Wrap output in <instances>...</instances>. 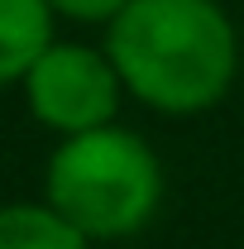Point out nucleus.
<instances>
[{
  "label": "nucleus",
  "mask_w": 244,
  "mask_h": 249,
  "mask_svg": "<svg viewBox=\"0 0 244 249\" xmlns=\"http://www.w3.org/2000/svg\"><path fill=\"white\" fill-rule=\"evenodd\" d=\"M101 48L124 96L173 120L206 115L240 77V34L220 0H129Z\"/></svg>",
  "instance_id": "1"
},
{
  "label": "nucleus",
  "mask_w": 244,
  "mask_h": 249,
  "mask_svg": "<svg viewBox=\"0 0 244 249\" xmlns=\"http://www.w3.org/2000/svg\"><path fill=\"white\" fill-rule=\"evenodd\" d=\"M43 201L91 245H120L139 235L163 206V163L144 134L120 120L58 139L43 168Z\"/></svg>",
  "instance_id": "2"
},
{
  "label": "nucleus",
  "mask_w": 244,
  "mask_h": 249,
  "mask_svg": "<svg viewBox=\"0 0 244 249\" xmlns=\"http://www.w3.org/2000/svg\"><path fill=\"white\" fill-rule=\"evenodd\" d=\"M29 115L48 134L72 139V134H91L115 124L124 101V82L105 48L82 43V38H53L43 48V58L29 67V77L19 82Z\"/></svg>",
  "instance_id": "3"
},
{
  "label": "nucleus",
  "mask_w": 244,
  "mask_h": 249,
  "mask_svg": "<svg viewBox=\"0 0 244 249\" xmlns=\"http://www.w3.org/2000/svg\"><path fill=\"white\" fill-rule=\"evenodd\" d=\"M48 0H0V87H19L43 48L58 38Z\"/></svg>",
  "instance_id": "4"
},
{
  "label": "nucleus",
  "mask_w": 244,
  "mask_h": 249,
  "mask_svg": "<svg viewBox=\"0 0 244 249\" xmlns=\"http://www.w3.org/2000/svg\"><path fill=\"white\" fill-rule=\"evenodd\" d=\"M0 249H96L77 225L48 201H5L0 206Z\"/></svg>",
  "instance_id": "5"
},
{
  "label": "nucleus",
  "mask_w": 244,
  "mask_h": 249,
  "mask_svg": "<svg viewBox=\"0 0 244 249\" xmlns=\"http://www.w3.org/2000/svg\"><path fill=\"white\" fill-rule=\"evenodd\" d=\"M129 0H48V10L72 24H110Z\"/></svg>",
  "instance_id": "6"
},
{
  "label": "nucleus",
  "mask_w": 244,
  "mask_h": 249,
  "mask_svg": "<svg viewBox=\"0 0 244 249\" xmlns=\"http://www.w3.org/2000/svg\"><path fill=\"white\" fill-rule=\"evenodd\" d=\"M115 249H124V245H115Z\"/></svg>",
  "instance_id": "7"
}]
</instances>
